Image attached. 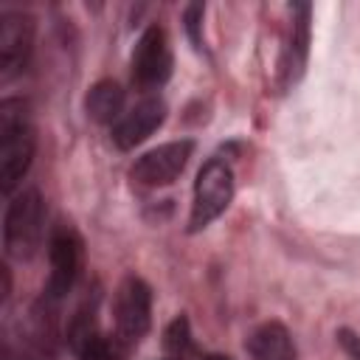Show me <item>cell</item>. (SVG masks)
I'll use <instances>...</instances> for the list:
<instances>
[{
    "label": "cell",
    "mask_w": 360,
    "mask_h": 360,
    "mask_svg": "<svg viewBox=\"0 0 360 360\" xmlns=\"http://www.w3.org/2000/svg\"><path fill=\"white\" fill-rule=\"evenodd\" d=\"M25 101L6 98L0 104V188L3 194H11L17 183L25 177L34 160L37 138L34 127L25 112Z\"/></svg>",
    "instance_id": "obj_1"
},
{
    "label": "cell",
    "mask_w": 360,
    "mask_h": 360,
    "mask_svg": "<svg viewBox=\"0 0 360 360\" xmlns=\"http://www.w3.org/2000/svg\"><path fill=\"white\" fill-rule=\"evenodd\" d=\"M45 233V200L37 188H25L17 194L3 219V248L8 259H31Z\"/></svg>",
    "instance_id": "obj_2"
},
{
    "label": "cell",
    "mask_w": 360,
    "mask_h": 360,
    "mask_svg": "<svg viewBox=\"0 0 360 360\" xmlns=\"http://www.w3.org/2000/svg\"><path fill=\"white\" fill-rule=\"evenodd\" d=\"M233 197V172L225 160L211 158L202 163L194 180V202L188 217V231H202L211 225Z\"/></svg>",
    "instance_id": "obj_3"
},
{
    "label": "cell",
    "mask_w": 360,
    "mask_h": 360,
    "mask_svg": "<svg viewBox=\"0 0 360 360\" xmlns=\"http://www.w3.org/2000/svg\"><path fill=\"white\" fill-rule=\"evenodd\" d=\"M172 76V48L160 25H149L132 53V82L141 90H155Z\"/></svg>",
    "instance_id": "obj_4"
},
{
    "label": "cell",
    "mask_w": 360,
    "mask_h": 360,
    "mask_svg": "<svg viewBox=\"0 0 360 360\" xmlns=\"http://www.w3.org/2000/svg\"><path fill=\"white\" fill-rule=\"evenodd\" d=\"M149 315H152V292L146 281L138 276H127L115 292L118 338H124L127 343H138L149 329V321H152Z\"/></svg>",
    "instance_id": "obj_5"
},
{
    "label": "cell",
    "mask_w": 360,
    "mask_h": 360,
    "mask_svg": "<svg viewBox=\"0 0 360 360\" xmlns=\"http://www.w3.org/2000/svg\"><path fill=\"white\" fill-rule=\"evenodd\" d=\"M48 259H51L48 295L62 298L70 292V287L76 284L79 270H82V239L70 225L53 228L51 242H48Z\"/></svg>",
    "instance_id": "obj_6"
},
{
    "label": "cell",
    "mask_w": 360,
    "mask_h": 360,
    "mask_svg": "<svg viewBox=\"0 0 360 360\" xmlns=\"http://www.w3.org/2000/svg\"><path fill=\"white\" fill-rule=\"evenodd\" d=\"M194 152V143L191 141H172V143H163L158 149H149L146 155H141L135 163H132V180L141 183V186H169L177 180V174L186 169L188 158Z\"/></svg>",
    "instance_id": "obj_7"
},
{
    "label": "cell",
    "mask_w": 360,
    "mask_h": 360,
    "mask_svg": "<svg viewBox=\"0 0 360 360\" xmlns=\"http://www.w3.org/2000/svg\"><path fill=\"white\" fill-rule=\"evenodd\" d=\"M34 48V20L20 11L0 17V76L11 79L28 65Z\"/></svg>",
    "instance_id": "obj_8"
},
{
    "label": "cell",
    "mask_w": 360,
    "mask_h": 360,
    "mask_svg": "<svg viewBox=\"0 0 360 360\" xmlns=\"http://www.w3.org/2000/svg\"><path fill=\"white\" fill-rule=\"evenodd\" d=\"M166 118V104L160 98H143L127 115H121L112 127V141L118 149H135L143 143Z\"/></svg>",
    "instance_id": "obj_9"
},
{
    "label": "cell",
    "mask_w": 360,
    "mask_h": 360,
    "mask_svg": "<svg viewBox=\"0 0 360 360\" xmlns=\"http://www.w3.org/2000/svg\"><path fill=\"white\" fill-rule=\"evenodd\" d=\"M290 11H292V22H290V37H287L284 62H281L287 84H292L304 73L307 51H309V11L312 8L307 3H295V6H290Z\"/></svg>",
    "instance_id": "obj_10"
},
{
    "label": "cell",
    "mask_w": 360,
    "mask_h": 360,
    "mask_svg": "<svg viewBox=\"0 0 360 360\" xmlns=\"http://www.w3.org/2000/svg\"><path fill=\"white\" fill-rule=\"evenodd\" d=\"M250 360H295V346H292V338L290 332L270 321V323H262L245 343Z\"/></svg>",
    "instance_id": "obj_11"
},
{
    "label": "cell",
    "mask_w": 360,
    "mask_h": 360,
    "mask_svg": "<svg viewBox=\"0 0 360 360\" xmlns=\"http://www.w3.org/2000/svg\"><path fill=\"white\" fill-rule=\"evenodd\" d=\"M84 110L87 115L96 121V124H112L121 110H124V90L121 84L104 79V82H96L84 98Z\"/></svg>",
    "instance_id": "obj_12"
},
{
    "label": "cell",
    "mask_w": 360,
    "mask_h": 360,
    "mask_svg": "<svg viewBox=\"0 0 360 360\" xmlns=\"http://www.w3.org/2000/svg\"><path fill=\"white\" fill-rule=\"evenodd\" d=\"M73 349H76V360H127L124 346L98 332H90L87 338H82Z\"/></svg>",
    "instance_id": "obj_13"
},
{
    "label": "cell",
    "mask_w": 360,
    "mask_h": 360,
    "mask_svg": "<svg viewBox=\"0 0 360 360\" xmlns=\"http://www.w3.org/2000/svg\"><path fill=\"white\" fill-rule=\"evenodd\" d=\"M163 346H166L169 352H177V354H183V352L191 349V326H188V318H186V315L174 318V321L166 326Z\"/></svg>",
    "instance_id": "obj_14"
},
{
    "label": "cell",
    "mask_w": 360,
    "mask_h": 360,
    "mask_svg": "<svg viewBox=\"0 0 360 360\" xmlns=\"http://www.w3.org/2000/svg\"><path fill=\"white\" fill-rule=\"evenodd\" d=\"M202 3H191L188 8H186V31H188V39H191V45L194 48H200L202 45V37H200V22H202Z\"/></svg>",
    "instance_id": "obj_15"
},
{
    "label": "cell",
    "mask_w": 360,
    "mask_h": 360,
    "mask_svg": "<svg viewBox=\"0 0 360 360\" xmlns=\"http://www.w3.org/2000/svg\"><path fill=\"white\" fill-rule=\"evenodd\" d=\"M338 338H340L343 352H346L352 360H360V335H354L352 329H340V332H338Z\"/></svg>",
    "instance_id": "obj_16"
},
{
    "label": "cell",
    "mask_w": 360,
    "mask_h": 360,
    "mask_svg": "<svg viewBox=\"0 0 360 360\" xmlns=\"http://www.w3.org/2000/svg\"><path fill=\"white\" fill-rule=\"evenodd\" d=\"M205 360H231V357H225V354H208Z\"/></svg>",
    "instance_id": "obj_17"
}]
</instances>
